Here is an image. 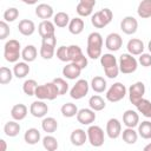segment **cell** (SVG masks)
<instances>
[{"label":"cell","instance_id":"cell-1","mask_svg":"<svg viewBox=\"0 0 151 151\" xmlns=\"http://www.w3.org/2000/svg\"><path fill=\"white\" fill-rule=\"evenodd\" d=\"M103 37L99 32H92L87 37V47L86 53L87 57L91 59H98L103 55Z\"/></svg>","mask_w":151,"mask_h":151},{"label":"cell","instance_id":"cell-2","mask_svg":"<svg viewBox=\"0 0 151 151\" xmlns=\"http://www.w3.org/2000/svg\"><path fill=\"white\" fill-rule=\"evenodd\" d=\"M100 64L104 68L105 76L110 79H114L119 74V66L117 58L111 53H104L100 57Z\"/></svg>","mask_w":151,"mask_h":151},{"label":"cell","instance_id":"cell-3","mask_svg":"<svg viewBox=\"0 0 151 151\" xmlns=\"http://www.w3.org/2000/svg\"><path fill=\"white\" fill-rule=\"evenodd\" d=\"M4 57H5L6 61L17 64L19 58H21L20 42L15 39H9L8 41H6V44L4 46Z\"/></svg>","mask_w":151,"mask_h":151},{"label":"cell","instance_id":"cell-4","mask_svg":"<svg viewBox=\"0 0 151 151\" xmlns=\"http://www.w3.org/2000/svg\"><path fill=\"white\" fill-rule=\"evenodd\" d=\"M34 96L38 98V100H46V99L47 100H54L59 96V92H58V88L54 85V83L51 81V83L39 85L35 90Z\"/></svg>","mask_w":151,"mask_h":151},{"label":"cell","instance_id":"cell-5","mask_svg":"<svg viewBox=\"0 0 151 151\" xmlns=\"http://www.w3.org/2000/svg\"><path fill=\"white\" fill-rule=\"evenodd\" d=\"M112 18H113L112 11L107 7H105V8H101L100 11L96 12L94 14H92L91 24L96 28H104L112 21Z\"/></svg>","mask_w":151,"mask_h":151},{"label":"cell","instance_id":"cell-6","mask_svg":"<svg viewBox=\"0 0 151 151\" xmlns=\"http://www.w3.org/2000/svg\"><path fill=\"white\" fill-rule=\"evenodd\" d=\"M118 66H119V72L124 74H130V73L136 72L138 67V60L129 53H123L119 57Z\"/></svg>","mask_w":151,"mask_h":151},{"label":"cell","instance_id":"cell-7","mask_svg":"<svg viewBox=\"0 0 151 151\" xmlns=\"http://www.w3.org/2000/svg\"><path fill=\"white\" fill-rule=\"evenodd\" d=\"M87 140L94 147H100L105 142V133L104 130L98 125H90L87 131Z\"/></svg>","mask_w":151,"mask_h":151},{"label":"cell","instance_id":"cell-8","mask_svg":"<svg viewBox=\"0 0 151 151\" xmlns=\"http://www.w3.org/2000/svg\"><path fill=\"white\" fill-rule=\"evenodd\" d=\"M68 54H70V63L76 64L81 70L87 67V64H88L87 57L84 55L81 48L78 45H70L68 46Z\"/></svg>","mask_w":151,"mask_h":151},{"label":"cell","instance_id":"cell-9","mask_svg":"<svg viewBox=\"0 0 151 151\" xmlns=\"http://www.w3.org/2000/svg\"><path fill=\"white\" fill-rule=\"evenodd\" d=\"M126 96V87L123 83H114L110 86V88L106 91V99L111 103H117L124 99Z\"/></svg>","mask_w":151,"mask_h":151},{"label":"cell","instance_id":"cell-10","mask_svg":"<svg viewBox=\"0 0 151 151\" xmlns=\"http://www.w3.org/2000/svg\"><path fill=\"white\" fill-rule=\"evenodd\" d=\"M88 88H90V85H88L87 80L86 79H79L76 81V84L70 90V96L72 99L79 100L88 93Z\"/></svg>","mask_w":151,"mask_h":151},{"label":"cell","instance_id":"cell-11","mask_svg":"<svg viewBox=\"0 0 151 151\" xmlns=\"http://www.w3.org/2000/svg\"><path fill=\"white\" fill-rule=\"evenodd\" d=\"M145 94V85L143 81H136L129 87V99L136 106Z\"/></svg>","mask_w":151,"mask_h":151},{"label":"cell","instance_id":"cell-12","mask_svg":"<svg viewBox=\"0 0 151 151\" xmlns=\"http://www.w3.org/2000/svg\"><path fill=\"white\" fill-rule=\"evenodd\" d=\"M123 46V38L119 33H110L106 39H105V47L111 51V52H116L118 50H120V47Z\"/></svg>","mask_w":151,"mask_h":151},{"label":"cell","instance_id":"cell-13","mask_svg":"<svg viewBox=\"0 0 151 151\" xmlns=\"http://www.w3.org/2000/svg\"><path fill=\"white\" fill-rule=\"evenodd\" d=\"M120 29L127 34V35H131V34H134L138 29V21L134 17H131V15H127L125 17L122 21H120Z\"/></svg>","mask_w":151,"mask_h":151},{"label":"cell","instance_id":"cell-14","mask_svg":"<svg viewBox=\"0 0 151 151\" xmlns=\"http://www.w3.org/2000/svg\"><path fill=\"white\" fill-rule=\"evenodd\" d=\"M106 134L111 139H117L122 134V123L117 118H111L106 123Z\"/></svg>","mask_w":151,"mask_h":151},{"label":"cell","instance_id":"cell-15","mask_svg":"<svg viewBox=\"0 0 151 151\" xmlns=\"http://www.w3.org/2000/svg\"><path fill=\"white\" fill-rule=\"evenodd\" d=\"M48 106L44 100H35L29 106V113L35 118H42L47 114Z\"/></svg>","mask_w":151,"mask_h":151},{"label":"cell","instance_id":"cell-16","mask_svg":"<svg viewBox=\"0 0 151 151\" xmlns=\"http://www.w3.org/2000/svg\"><path fill=\"white\" fill-rule=\"evenodd\" d=\"M76 117H77L78 123H80L83 125H91L92 123H94V120L97 118L94 111L91 109H80Z\"/></svg>","mask_w":151,"mask_h":151},{"label":"cell","instance_id":"cell-17","mask_svg":"<svg viewBox=\"0 0 151 151\" xmlns=\"http://www.w3.org/2000/svg\"><path fill=\"white\" fill-rule=\"evenodd\" d=\"M94 6H96V0H80L77 5L76 11L80 17H88L92 14Z\"/></svg>","mask_w":151,"mask_h":151},{"label":"cell","instance_id":"cell-18","mask_svg":"<svg viewBox=\"0 0 151 151\" xmlns=\"http://www.w3.org/2000/svg\"><path fill=\"white\" fill-rule=\"evenodd\" d=\"M126 48H127L129 54H131V55H140V54H143L145 46H144V42L140 39L132 38V39H130L127 41Z\"/></svg>","mask_w":151,"mask_h":151},{"label":"cell","instance_id":"cell-19","mask_svg":"<svg viewBox=\"0 0 151 151\" xmlns=\"http://www.w3.org/2000/svg\"><path fill=\"white\" fill-rule=\"evenodd\" d=\"M123 124L126 127L134 129L139 125V114L133 110H126L123 113Z\"/></svg>","mask_w":151,"mask_h":151},{"label":"cell","instance_id":"cell-20","mask_svg":"<svg viewBox=\"0 0 151 151\" xmlns=\"http://www.w3.org/2000/svg\"><path fill=\"white\" fill-rule=\"evenodd\" d=\"M38 32L41 38L55 35V25L50 20H42L38 26Z\"/></svg>","mask_w":151,"mask_h":151},{"label":"cell","instance_id":"cell-21","mask_svg":"<svg viewBox=\"0 0 151 151\" xmlns=\"http://www.w3.org/2000/svg\"><path fill=\"white\" fill-rule=\"evenodd\" d=\"M70 140L74 146H83L87 140V133L83 129H76L72 131Z\"/></svg>","mask_w":151,"mask_h":151},{"label":"cell","instance_id":"cell-22","mask_svg":"<svg viewBox=\"0 0 151 151\" xmlns=\"http://www.w3.org/2000/svg\"><path fill=\"white\" fill-rule=\"evenodd\" d=\"M81 71H83V70H81L79 66H77L76 64L68 63V64H66V66H64V68H63V76H64L65 78L70 79V80H74V79H77V78L80 76Z\"/></svg>","mask_w":151,"mask_h":151},{"label":"cell","instance_id":"cell-23","mask_svg":"<svg viewBox=\"0 0 151 151\" xmlns=\"http://www.w3.org/2000/svg\"><path fill=\"white\" fill-rule=\"evenodd\" d=\"M35 15L42 20H48L52 17H54L53 8L48 4H39L35 7Z\"/></svg>","mask_w":151,"mask_h":151},{"label":"cell","instance_id":"cell-24","mask_svg":"<svg viewBox=\"0 0 151 151\" xmlns=\"http://www.w3.org/2000/svg\"><path fill=\"white\" fill-rule=\"evenodd\" d=\"M18 29L22 35L29 37L35 32V25L29 19H22V20H20V22L18 25Z\"/></svg>","mask_w":151,"mask_h":151},{"label":"cell","instance_id":"cell-25","mask_svg":"<svg viewBox=\"0 0 151 151\" xmlns=\"http://www.w3.org/2000/svg\"><path fill=\"white\" fill-rule=\"evenodd\" d=\"M27 112H28L27 106L19 103V104H15V105L12 107V110H11V116H12V118H13L15 122H20V120H22V119L26 118Z\"/></svg>","mask_w":151,"mask_h":151},{"label":"cell","instance_id":"cell-26","mask_svg":"<svg viewBox=\"0 0 151 151\" xmlns=\"http://www.w3.org/2000/svg\"><path fill=\"white\" fill-rule=\"evenodd\" d=\"M24 139L27 144L29 145H35L38 142H40L41 139V134H40V131L35 127H31V129H27L25 134H24Z\"/></svg>","mask_w":151,"mask_h":151},{"label":"cell","instance_id":"cell-27","mask_svg":"<svg viewBox=\"0 0 151 151\" xmlns=\"http://www.w3.org/2000/svg\"><path fill=\"white\" fill-rule=\"evenodd\" d=\"M37 55H38V51H37V47L34 45H27L21 51V58L25 63L34 61L37 59Z\"/></svg>","mask_w":151,"mask_h":151},{"label":"cell","instance_id":"cell-28","mask_svg":"<svg viewBox=\"0 0 151 151\" xmlns=\"http://www.w3.org/2000/svg\"><path fill=\"white\" fill-rule=\"evenodd\" d=\"M84 27H85L84 20L81 18H78V17L71 19V21L68 24V31L71 34H74V35L80 34L84 31Z\"/></svg>","mask_w":151,"mask_h":151},{"label":"cell","instance_id":"cell-29","mask_svg":"<svg viewBox=\"0 0 151 151\" xmlns=\"http://www.w3.org/2000/svg\"><path fill=\"white\" fill-rule=\"evenodd\" d=\"M29 71H31V68H29L28 64L25 61H18L13 67V74H14V77H17L19 79L25 78L29 73Z\"/></svg>","mask_w":151,"mask_h":151},{"label":"cell","instance_id":"cell-30","mask_svg":"<svg viewBox=\"0 0 151 151\" xmlns=\"http://www.w3.org/2000/svg\"><path fill=\"white\" fill-rule=\"evenodd\" d=\"M90 85H91L92 90L94 92H97V93H103L106 90V87H107V83H106V80L101 76H94L92 78Z\"/></svg>","mask_w":151,"mask_h":151},{"label":"cell","instance_id":"cell-31","mask_svg":"<svg viewBox=\"0 0 151 151\" xmlns=\"http://www.w3.org/2000/svg\"><path fill=\"white\" fill-rule=\"evenodd\" d=\"M21 127L20 124L17 123L15 120H9L4 125V132L7 137H15L19 134Z\"/></svg>","mask_w":151,"mask_h":151},{"label":"cell","instance_id":"cell-32","mask_svg":"<svg viewBox=\"0 0 151 151\" xmlns=\"http://www.w3.org/2000/svg\"><path fill=\"white\" fill-rule=\"evenodd\" d=\"M88 106H90L91 110H93L94 112H97V111L104 110L105 106H106V103H105V100L99 94H94V96H92L88 99Z\"/></svg>","mask_w":151,"mask_h":151},{"label":"cell","instance_id":"cell-33","mask_svg":"<svg viewBox=\"0 0 151 151\" xmlns=\"http://www.w3.org/2000/svg\"><path fill=\"white\" fill-rule=\"evenodd\" d=\"M137 13L142 19H147L151 17V0H143L137 7Z\"/></svg>","mask_w":151,"mask_h":151},{"label":"cell","instance_id":"cell-34","mask_svg":"<svg viewBox=\"0 0 151 151\" xmlns=\"http://www.w3.org/2000/svg\"><path fill=\"white\" fill-rule=\"evenodd\" d=\"M41 127L46 133H53L58 129V122L53 117H45L41 122Z\"/></svg>","mask_w":151,"mask_h":151},{"label":"cell","instance_id":"cell-35","mask_svg":"<svg viewBox=\"0 0 151 151\" xmlns=\"http://www.w3.org/2000/svg\"><path fill=\"white\" fill-rule=\"evenodd\" d=\"M70 21H71V19H70L68 14L65 13V12H58V13L54 14V17H53V24H54L57 27H60V28L68 26Z\"/></svg>","mask_w":151,"mask_h":151},{"label":"cell","instance_id":"cell-36","mask_svg":"<svg viewBox=\"0 0 151 151\" xmlns=\"http://www.w3.org/2000/svg\"><path fill=\"white\" fill-rule=\"evenodd\" d=\"M122 137H123V140H124L126 144L132 145V144H136V142H137V139H138V132L134 131V129L126 127L125 130H123Z\"/></svg>","mask_w":151,"mask_h":151},{"label":"cell","instance_id":"cell-37","mask_svg":"<svg viewBox=\"0 0 151 151\" xmlns=\"http://www.w3.org/2000/svg\"><path fill=\"white\" fill-rule=\"evenodd\" d=\"M138 136L143 139H151V122L144 120L138 125Z\"/></svg>","mask_w":151,"mask_h":151},{"label":"cell","instance_id":"cell-38","mask_svg":"<svg viewBox=\"0 0 151 151\" xmlns=\"http://www.w3.org/2000/svg\"><path fill=\"white\" fill-rule=\"evenodd\" d=\"M42 146L46 151H57L58 150V140L55 137L51 136V134H47L42 138Z\"/></svg>","mask_w":151,"mask_h":151},{"label":"cell","instance_id":"cell-39","mask_svg":"<svg viewBox=\"0 0 151 151\" xmlns=\"http://www.w3.org/2000/svg\"><path fill=\"white\" fill-rule=\"evenodd\" d=\"M137 110L139 113H142L144 117L146 118H151V101L143 98L137 105H136Z\"/></svg>","mask_w":151,"mask_h":151},{"label":"cell","instance_id":"cell-40","mask_svg":"<svg viewBox=\"0 0 151 151\" xmlns=\"http://www.w3.org/2000/svg\"><path fill=\"white\" fill-rule=\"evenodd\" d=\"M60 111H61V114H63L64 117H66V118H72V117L77 116V113H78L79 110H78V107H77L76 104H73V103H66V104H64V105L61 106Z\"/></svg>","mask_w":151,"mask_h":151},{"label":"cell","instance_id":"cell-41","mask_svg":"<svg viewBox=\"0 0 151 151\" xmlns=\"http://www.w3.org/2000/svg\"><path fill=\"white\" fill-rule=\"evenodd\" d=\"M38 86L39 85H38V83L34 79H27L22 84V91H24L25 94H27L28 97H31V96H34L35 94V90H37Z\"/></svg>","mask_w":151,"mask_h":151},{"label":"cell","instance_id":"cell-42","mask_svg":"<svg viewBox=\"0 0 151 151\" xmlns=\"http://www.w3.org/2000/svg\"><path fill=\"white\" fill-rule=\"evenodd\" d=\"M13 71L9 70L8 67L6 66H2L0 68V84L1 85H6V84H9L13 79Z\"/></svg>","mask_w":151,"mask_h":151},{"label":"cell","instance_id":"cell-43","mask_svg":"<svg viewBox=\"0 0 151 151\" xmlns=\"http://www.w3.org/2000/svg\"><path fill=\"white\" fill-rule=\"evenodd\" d=\"M18 17H19V9L15 7H8L4 12V15H2L6 22H13L15 19H18Z\"/></svg>","mask_w":151,"mask_h":151},{"label":"cell","instance_id":"cell-44","mask_svg":"<svg viewBox=\"0 0 151 151\" xmlns=\"http://www.w3.org/2000/svg\"><path fill=\"white\" fill-rule=\"evenodd\" d=\"M52 81L57 86L58 92H59V96L66 94V92L68 91V84H67V81L65 79H63V78H54Z\"/></svg>","mask_w":151,"mask_h":151},{"label":"cell","instance_id":"cell-45","mask_svg":"<svg viewBox=\"0 0 151 151\" xmlns=\"http://www.w3.org/2000/svg\"><path fill=\"white\" fill-rule=\"evenodd\" d=\"M40 57L42 59H46V60H50L53 58L54 53H55V48L54 47H50V46H45V45H41L40 47Z\"/></svg>","mask_w":151,"mask_h":151},{"label":"cell","instance_id":"cell-46","mask_svg":"<svg viewBox=\"0 0 151 151\" xmlns=\"http://www.w3.org/2000/svg\"><path fill=\"white\" fill-rule=\"evenodd\" d=\"M57 58L60 61L70 63V54H68V46H60L57 50Z\"/></svg>","mask_w":151,"mask_h":151},{"label":"cell","instance_id":"cell-47","mask_svg":"<svg viewBox=\"0 0 151 151\" xmlns=\"http://www.w3.org/2000/svg\"><path fill=\"white\" fill-rule=\"evenodd\" d=\"M9 33H11V29H9L8 24L5 20H1L0 21V39L5 40L9 35Z\"/></svg>","mask_w":151,"mask_h":151},{"label":"cell","instance_id":"cell-48","mask_svg":"<svg viewBox=\"0 0 151 151\" xmlns=\"http://www.w3.org/2000/svg\"><path fill=\"white\" fill-rule=\"evenodd\" d=\"M138 63L143 67H150L151 66V54L150 53H143L138 58Z\"/></svg>","mask_w":151,"mask_h":151},{"label":"cell","instance_id":"cell-49","mask_svg":"<svg viewBox=\"0 0 151 151\" xmlns=\"http://www.w3.org/2000/svg\"><path fill=\"white\" fill-rule=\"evenodd\" d=\"M41 45H45V46H50V47H54L55 48V45H57V38H55V35L42 38Z\"/></svg>","mask_w":151,"mask_h":151},{"label":"cell","instance_id":"cell-50","mask_svg":"<svg viewBox=\"0 0 151 151\" xmlns=\"http://www.w3.org/2000/svg\"><path fill=\"white\" fill-rule=\"evenodd\" d=\"M7 150V144L5 139H0V151H6Z\"/></svg>","mask_w":151,"mask_h":151},{"label":"cell","instance_id":"cell-51","mask_svg":"<svg viewBox=\"0 0 151 151\" xmlns=\"http://www.w3.org/2000/svg\"><path fill=\"white\" fill-rule=\"evenodd\" d=\"M143 151H151V142H150L149 144H146V145L144 146V149H143Z\"/></svg>","mask_w":151,"mask_h":151},{"label":"cell","instance_id":"cell-52","mask_svg":"<svg viewBox=\"0 0 151 151\" xmlns=\"http://www.w3.org/2000/svg\"><path fill=\"white\" fill-rule=\"evenodd\" d=\"M147 48H149V51H150V54H151V40L149 41V44H147Z\"/></svg>","mask_w":151,"mask_h":151}]
</instances>
